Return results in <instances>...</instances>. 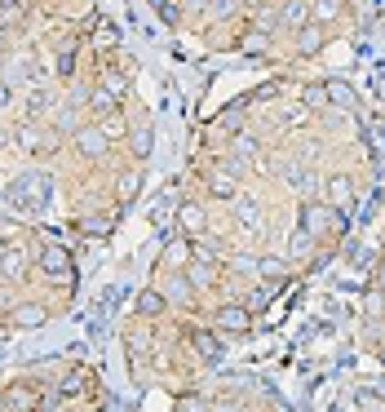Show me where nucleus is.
<instances>
[{"label":"nucleus","mask_w":385,"mask_h":412,"mask_svg":"<svg viewBox=\"0 0 385 412\" xmlns=\"http://www.w3.org/2000/svg\"><path fill=\"white\" fill-rule=\"evenodd\" d=\"M301 230H310V235L345 230V213L341 208H324V204H301Z\"/></svg>","instance_id":"nucleus-1"},{"label":"nucleus","mask_w":385,"mask_h":412,"mask_svg":"<svg viewBox=\"0 0 385 412\" xmlns=\"http://www.w3.org/2000/svg\"><path fill=\"white\" fill-rule=\"evenodd\" d=\"M40 271L54 275V279H66L71 275V253H66L62 244H45L40 249Z\"/></svg>","instance_id":"nucleus-2"},{"label":"nucleus","mask_w":385,"mask_h":412,"mask_svg":"<svg viewBox=\"0 0 385 412\" xmlns=\"http://www.w3.org/2000/svg\"><path fill=\"white\" fill-rule=\"evenodd\" d=\"M76 151L85 160H102L107 155V129H97V124L80 129V134H76Z\"/></svg>","instance_id":"nucleus-3"},{"label":"nucleus","mask_w":385,"mask_h":412,"mask_svg":"<svg viewBox=\"0 0 385 412\" xmlns=\"http://www.w3.org/2000/svg\"><path fill=\"white\" fill-rule=\"evenodd\" d=\"M213 319H217V328H226V333H248V328H253V310L248 306H222Z\"/></svg>","instance_id":"nucleus-4"},{"label":"nucleus","mask_w":385,"mask_h":412,"mask_svg":"<svg viewBox=\"0 0 385 412\" xmlns=\"http://www.w3.org/2000/svg\"><path fill=\"white\" fill-rule=\"evenodd\" d=\"M186 279H191V284H199V288H213V284H217V266H213V257L195 249V261L186 266Z\"/></svg>","instance_id":"nucleus-5"},{"label":"nucleus","mask_w":385,"mask_h":412,"mask_svg":"<svg viewBox=\"0 0 385 412\" xmlns=\"http://www.w3.org/2000/svg\"><path fill=\"white\" fill-rule=\"evenodd\" d=\"M164 310H169V298H164L160 288H142V293H138V315H142V319H160Z\"/></svg>","instance_id":"nucleus-6"},{"label":"nucleus","mask_w":385,"mask_h":412,"mask_svg":"<svg viewBox=\"0 0 385 412\" xmlns=\"http://www.w3.org/2000/svg\"><path fill=\"white\" fill-rule=\"evenodd\" d=\"M191 346L199 351V359H204V364H217V359H222V351H226V346L217 341L213 333H204V328H199V333H191Z\"/></svg>","instance_id":"nucleus-7"},{"label":"nucleus","mask_w":385,"mask_h":412,"mask_svg":"<svg viewBox=\"0 0 385 412\" xmlns=\"http://www.w3.org/2000/svg\"><path fill=\"white\" fill-rule=\"evenodd\" d=\"M138 191H142V173H138V169H124L120 182H115V200H120V204H133V200H138Z\"/></svg>","instance_id":"nucleus-8"},{"label":"nucleus","mask_w":385,"mask_h":412,"mask_svg":"<svg viewBox=\"0 0 385 412\" xmlns=\"http://www.w3.org/2000/svg\"><path fill=\"white\" fill-rule=\"evenodd\" d=\"M328 200L332 204H350V200H355V182H350L345 173H332L328 177Z\"/></svg>","instance_id":"nucleus-9"},{"label":"nucleus","mask_w":385,"mask_h":412,"mask_svg":"<svg viewBox=\"0 0 385 412\" xmlns=\"http://www.w3.org/2000/svg\"><path fill=\"white\" fill-rule=\"evenodd\" d=\"M324 98H328L332 107H341V111L355 107V89H350L345 80H328V85H324Z\"/></svg>","instance_id":"nucleus-10"},{"label":"nucleus","mask_w":385,"mask_h":412,"mask_svg":"<svg viewBox=\"0 0 385 412\" xmlns=\"http://www.w3.org/2000/svg\"><path fill=\"white\" fill-rule=\"evenodd\" d=\"M208 191L217 195V200H230V195H239V182L226 169H217V173H208Z\"/></svg>","instance_id":"nucleus-11"},{"label":"nucleus","mask_w":385,"mask_h":412,"mask_svg":"<svg viewBox=\"0 0 385 412\" xmlns=\"http://www.w3.org/2000/svg\"><path fill=\"white\" fill-rule=\"evenodd\" d=\"M182 226H186L191 235H199V230L208 226V213H204V204H182Z\"/></svg>","instance_id":"nucleus-12"},{"label":"nucleus","mask_w":385,"mask_h":412,"mask_svg":"<svg viewBox=\"0 0 385 412\" xmlns=\"http://www.w3.org/2000/svg\"><path fill=\"white\" fill-rule=\"evenodd\" d=\"M279 23H283V27H297V31H301V27H306V0H288V5L279 9Z\"/></svg>","instance_id":"nucleus-13"},{"label":"nucleus","mask_w":385,"mask_h":412,"mask_svg":"<svg viewBox=\"0 0 385 412\" xmlns=\"http://www.w3.org/2000/svg\"><path fill=\"white\" fill-rule=\"evenodd\" d=\"M129 151L138 155V160H146V155H150V129H146V124H142V129H133V134H129Z\"/></svg>","instance_id":"nucleus-14"},{"label":"nucleus","mask_w":385,"mask_h":412,"mask_svg":"<svg viewBox=\"0 0 385 412\" xmlns=\"http://www.w3.org/2000/svg\"><path fill=\"white\" fill-rule=\"evenodd\" d=\"M319 45H324V31H319V27H301V36H297V54H314Z\"/></svg>","instance_id":"nucleus-15"},{"label":"nucleus","mask_w":385,"mask_h":412,"mask_svg":"<svg viewBox=\"0 0 385 412\" xmlns=\"http://www.w3.org/2000/svg\"><path fill=\"white\" fill-rule=\"evenodd\" d=\"M102 89L115 98V102H120V98H124V89H129V80H124L120 71H111V67H107V71H102Z\"/></svg>","instance_id":"nucleus-16"},{"label":"nucleus","mask_w":385,"mask_h":412,"mask_svg":"<svg viewBox=\"0 0 385 412\" xmlns=\"http://www.w3.org/2000/svg\"><path fill=\"white\" fill-rule=\"evenodd\" d=\"M40 319H45L40 306H18V310H13V324H18V328H36Z\"/></svg>","instance_id":"nucleus-17"},{"label":"nucleus","mask_w":385,"mask_h":412,"mask_svg":"<svg viewBox=\"0 0 385 412\" xmlns=\"http://www.w3.org/2000/svg\"><path fill=\"white\" fill-rule=\"evenodd\" d=\"M257 275L261 279H279V275H288V266H283V257H261L257 261Z\"/></svg>","instance_id":"nucleus-18"},{"label":"nucleus","mask_w":385,"mask_h":412,"mask_svg":"<svg viewBox=\"0 0 385 412\" xmlns=\"http://www.w3.org/2000/svg\"><path fill=\"white\" fill-rule=\"evenodd\" d=\"M314 249V235H310V230H297V235H292V257H306Z\"/></svg>","instance_id":"nucleus-19"},{"label":"nucleus","mask_w":385,"mask_h":412,"mask_svg":"<svg viewBox=\"0 0 385 412\" xmlns=\"http://www.w3.org/2000/svg\"><path fill=\"white\" fill-rule=\"evenodd\" d=\"M36 399H40V394H31V390H9V404H13V408H23V412L36 408Z\"/></svg>","instance_id":"nucleus-20"},{"label":"nucleus","mask_w":385,"mask_h":412,"mask_svg":"<svg viewBox=\"0 0 385 412\" xmlns=\"http://www.w3.org/2000/svg\"><path fill=\"white\" fill-rule=\"evenodd\" d=\"M89 107H93V111H115V107H120V102H115V98H111L107 89H93V98H89Z\"/></svg>","instance_id":"nucleus-21"},{"label":"nucleus","mask_w":385,"mask_h":412,"mask_svg":"<svg viewBox=\"0 0 385 412\" xmlns=\"http://www.w3.org/2000/svg\"><path fill=\"white\" fill-rule=\"evenodd\" d=\"M239 222H244V226H261V208H257L253 200L239 204Z\"/></svg>","instance_id":"nucleus-22"},{"label":"nucleus","mask_w":385,"mask_h":412,"mask_svg":"<svg viewBox=\"0 0 385 412\" xmlns=\"http://www.w3.org/2000/svg\"><path fill=\"white\" fill-rule=\"evenodd\" d=\"M71 71H76V45L58 54V76H71Z\"/></svg>","instance_id":"nucleus-23"},{"label":"nucleus","mask_w":385,"mask_h":412,"mask_svg":"<svg viewBox=\"0 0 385 412\" xmlns=\"http://www.w3.org/2000/svg\"><path fill=\"white\" fill-rule=\"evenodd\" d=\"M337 13H341L337 0H314V18H337Z\"/></svg>","instance_id":"nucleus-24"},{"label":"nucleus","mask_w":385,"mask_h":412,"mask_svg":"<svg viewBox=\"0 0 385 412\" xmlns=\"http://www.w3.org/2000/svg\"><path fill=\"white\" fill-rule=\"evenodd\" d=\"M235 155H248V160H253V155H257V142L248 138V134H235Z\"/></svg>","instance_id":"nucleus-25"},{"label":"nucleus","mask_w":385,"mask_h":412,"mask_svg":"<svg viewBox=\"0 0 385 412\" xmlns=\"http://www.w3.org/2000/svg\"><path fill=\"white\" fill-rule=\"evenodd\" d=\"M208 13H213V18H230V13H235V0H213Z\"/></svg>","instance_id":"nucleus-26"},{"label":"nucleus","mask_w":385,"mask_h":412,"mask_svg":"<svg viewBox=\"0 0 385 412\" xmlns=\"http://www.w3.org/2000/svg\"><path fill=\"white\" fill-rule=\"evenodd\" d=\"M173 298H177V302H191V279H186V275L173 279Z\"/></svg>","instance_id":"nucleus-27"},{"label":"nucleus","mask_w":385,"mask_h":412,"mask_svg":"<svg viewBox=\"0 0 385 412\" xmlns=\"http://www.w3.org/2000/svg\"><path fill=\"white\" fill-rule=\"evenodd\" d=\"M5 271H9V275H23V271H27V257L9 253V257H5Z\"/></svg>","instance_id":"nucleus-28"},{"label":"nucleus","mask_w":385,"mask_h":412,"mask_svg":"<svg viewBox=\"0 0 385 412\" xmlns=\"http://www.w3.org/2000/svg\"><path fill=\"white\" fill-rule=\"evenodd\" d=\"M97 40H102V45H115V27H111V23L97 27Z\"/></svg>","instance_id":"nucleus-29"},{"label":"nucleus","mask_w":385,"mask_h":412,"mask_svg":"<svg viewBox=\"0 0 385 412\" xmlns=\"http://www.w3.org/2000/svg\"><path fill=\"white\" fill-rule=\"evenodd\" d=\"M45 102H49L45 93H31V115H40V111H45Z\"/></svg>","instance_id":"nucleus-30"},{"label":"nucleus","mask_w":385,"mask_h":412,"mask_svg":"<svg viewBox=\"0 0 385 412\" xmlns=\"http://www.w3.org/2000/svg\"><path fill=\"white\" fill-rule=\"evenodd\" d=\"M377 288L385 293V261H381V266H377Z\"/></svg>","instance_id":"nucleus-31"},{"label":"nucleus","mask_w":385,"mask_h":412,"mask_svg":"<svg viewBox=\"0 0 385 412\" xmlns=\"http://www.w3.org/2000/svg\"><path fill=\"white\" fill-rule=\"evenodd\" d=\"M248 5H253V9H261V5H266V0H248Z\"/></svg>","instance_id":"nucleus-32"},{"label":"nucleus","mask_w":385,"mask_h":412,"mask_svg":"<svg viewBox=\"0 0 385 412\" xmlns=\"http://www.w3.org/2000/svg\"><path fill=\"white\" fill-rule=\"evenodd\" d=\"M0 45H5V31H0Z\"/></svg>","instance_id":"nucleus-33"},{"label":"nucleus","mask_w":385,"mask_h":412,"mask_svg":"<svg viewBox=\"0 0 385 412\" xmlns=\"http://www.w3.org/2000/svg\"><path fill=\"white\" fill-rule=\"evenodd\" d=\"M9 5H23V0H9Z\"/></svg>","instance_id":"nucleus-34"}]
</instances>
